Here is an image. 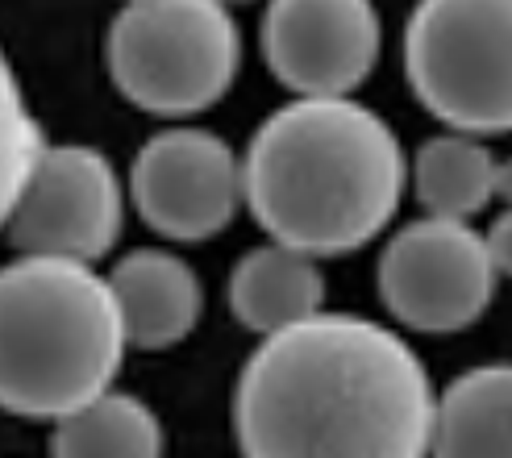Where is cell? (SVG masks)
I'll use <instances>...</instances> for the list:
<instances>
[{
  "instance_id": "obj_1",
  "label": "cell",
  "mask_w": 512,
  "mask_h": 458,
  "mask_svg": "<svg viewBox=\"0 0 512 458\" xmlns=\"http://www.w3.org/2000/svg\"><path fill=\"white\" fill-rule=\"evenodd\" d=\"M429 371L388 325L317 313L267 338L234 388L242 458H429Z\"/></svg>"
},
{
  "instance_id": "obj_2",
  "label": "cell",
  "mask_w": 512,
  "mask_h": 458,
  "mask_svg": "<svg viewBox=\"0 0 512 458\" xmlns=\"http://www.w3.org/2000/svg\"><path fill=\"white\" fill-rule=\"evenodd\" d=\"M408 180L400 138L358 100H292L254 130L242 200L275 246L334 259L379 238Z\"/></svg>"
},
{
  "instance_id": "obj_3",
  "label": "cell",
  "mask_w": 512,
  "mask_h": 458,
  "mask_svg": "<svg viewBox=\"0 0 512 458\" xmlns=\"http://www.w3.org/2000/svg\"><path fill=\"white\" fill-rule=\"evenodd\" d=\"M125 329L109 279L84 263L34 259L0 267V409L63 421L113 392Z\"/></svg>"
},
{
  "instance_id": "obj_4",
  "label": "cell",
  "mask_w": 512,
  "mask_h": 458,
  "mask_svg": "<svg viewBox=\"0 0 512 458\" xmlns=\"http://www.w3.org/2000/svg\"><path fill=\"white\" fill-rule=\"evenodd\" d=\"M117 92L155 117L213 109L242 67V30L213 0H134L105 42Z\"/></svg>"
},
{
  "instance_id": "obj_5",
  "label": "cell",
  "mask_w": 512,
  "mask_h": 458,
  "mask_svg": "<svg viewBox=\"0 0 512 458\" xmlns=\"http://www.w3.org/2000/svg\"><path fill=\"white\" fill-rule=\"evenodd\" d=\"M404 71L454 134H512V0H425L404 25Z\"/></svg>"
},
{
  "instance_id": "obj_6",
  "label": "cell",
  "mask_w": 512,
  "mask_h": 458,
  "mask_svg": "<svg viewBox=\"0 0 512 458\" xmlns=\"http://www.w3.org/2000/svg\"><path fill=\"white\" fill-rule=\"evenodd\" d=\"M379 300L417 334H458L496 300L500 275L483 234L463 221L421 217L379 254Z\"/></svg>"
},
{
  "instance_id": "obj_7",
  "label": "cell",
  "mask_w": 512,
  "mask_h": 458,
  "mask_svg": "<svg viewBox=\"0 0 512 458\" xmlns=\"http://www.w3.org/2000/svg\"><path fill=\"white\" fill-rule=\"evenodd\" d=\"M125 196L113 163L96 146H42L9 213L5 234L21 254L92 267L117 246Z\"/></svg>"
},
{
  "instance_id": "obj_8",
  "label": "cell",
  "mask_w": 512,
  "mask_h": 458,
  "mask_svg": "<svg viewBox=\"0 0 512 458\" xmlns=\"http://www.w3.org/2000/svg\"><path fill=\"white\" fill-rule=\"evenodd\" d=\"M130 196L142 221L167 242H209L229 229L242 200V159L200 125L163 130L134 155Z\"/></svg>"
},
{
  "instance_id": "obj_9",
  "label": "cell",
  "mask_w": 512,
  "mask_h": 458,
  "mask_svg": "<svg viewBox=\"0 0 512 458\" xmlns=\"http://www.w3.org/2000/svg\"><path fill=\"white\" fill-rule=\"evenodd\" d=\"M383 25L367 0H275L263 13V55L300 100H350L379 63Z\"/></svg>"
},
{
  "instance_id": "obj_10",
  "label": "cell",
  "mask_w": 512,
  "mask_h": 458,
  "mask_svg": "<svg viewBox=\"0 0 512 458\" xmlns=\"http://www.w3.org/2000/svg\"><path fill=\"white\" fill-rule=\"evenodd\" d=\"M105 279L121 313L125 346L167 350L184 342L204 313L200 275L171 250H130Z\"/></svg>"
},
{
  "instance_id": "obj_11",
  "label": "cell",
  "mask_w": 512,
  "mask_h": 458,
  "mask_svg": "<svg viewBox=\"0 0 512 458\" xmlns=\"http://www.w3.org/2000/svg\"><path fill=\"white\" fill-rule=\"evenodd\" d=\"M325 279L317 259L288 246H254L229 271V313L250 334L275 338L321 313Z\"/></svg>"
},
{
  "instance_id": "obj_12",
  "label": "cell",
  "mask_w": 512,
  "mask_h": 458,
  "mask_svg": "<svg viewBox=\"0 0 512 458\" xmlns=\"http://www.w3.org/2000/svg\"><path fill=\"white\" fill-rule=\"evenodd\" d=\"M433 458H512V363L471 367L438 396Z\"/></svg>"
},
{
  "instance_id": "obj_13",
  "label": "cell",
  "mask_w": 512,
  "mask_h": 458,
  "mask_svg": "<svg viewBox=\"0 0 512 458\" xmlns=\"http://www.w3.org/2000/svg\"><path fill=\"white\" fill-rule=\"evenodd\" d=\"M413 192L429 217L467 225L496 200V155L467 134L429 138L413 159Z\"/></svg>"
},
{
  "instance_id": "obj_14",
  "label": "cell",
  "mask_w": 512,
  "mask_h": 458,
  "mask_svg": "<svg viewBox=\"0 0 512 458\" xmlns=\"http://www.w3.org/2000/svg\"><path fill=\"white\" fill-rule=\"evenodd\" d=\"M55 458H163V425L146 400L105 392L84 409L55 421Z\"/></svg>"
},
{
  "instance_id": "obj_15",
  "label": "cell",
  "mask_w": 512,
  "mask_h": 458,
  "mask_svg": "<svg viewBox=\"0 0 512 458\" xmlns=\"http://www.w3.org/2000/svg\"><path fill=\"white\" fill-rule=\"evenodd\" d=\"M38 155H42V130L17 84L13 63L0 50V229L9 225V213L25 180H30Z\"/></svg>"
},
{
  "instance_id": "obj_16",
  "label": "cell",
  "mask_w": 512,
  "mask_h": 458,
  "mask_svg": "<svg viewBox=\"0 0 512 458\" xmlns=\"http://www.w3.org/2000/svg\"><path fill=\"white\" fill-rule=\"evenodd\" d=\"M483 246H488V259L496 267V275H512V209H504L492 229L483 234Z\"/></svg>"
},
{
  "instance_id": "obj_17",
  "label": "cell",
  "mask_w": 512,
  "mask_h": 458,
  "mask_svg": "<svg viewBox=\"0 0 512 458\" xmlns=\"http://www.w3.org/2000/svg\"><path fill=\"white\" fill-rule=\"evenodd\" d=\"M496 200L512 209V159H496Z\"/></svg>"
}]
</instances>
